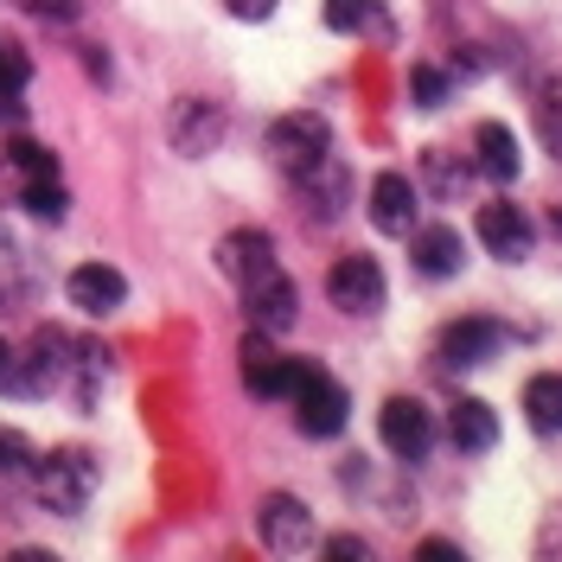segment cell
Wrapping results in <instances>:
<instances>
[{"instance_id": "33", "label": "cell", "mask_w": 562, "mask_h": 562, "mask_svg": "<svg viewBox=\"0 0 562 562\" xmlns=\"http://www.w3.org/2000/svg\"><path fill=\"white\" fill-rule=\"evenodd\" d=\"M416 557H422V562H460V550H454V543H435V537H428Z\"/></svg>"}, {"instance_id": "11", "label": "cell", "mask_w": 562, "mask_h": 562, "mask_svg": "<svg viewBox=\"0 0 562 562\" xmlns=\"http://www.w3.org/2000/svg\"><path fill=\"white\" fill-rule=\"evenodd\" d=\"M378 435H384V448L403 467H422L428 448H435V416L422 409L416 396H390L384 409H378Z\"/></svg>"}, {"instance_id": "32", "label": "cell", "mask_w": 562, "mask_h": 562, "mask_svg": "<svg viewBox=\"0 0 562 562\" xmlns=\"http://www.w3.org/2000/svg\"><path fill=\"white\" fill-rule=\"evenodd\" d=\"M224 7H231V20H249V26L276 13V0H224Z\"/></svg>"}, {"instance_id": "3", "label": "cell", "mask_w": 562, "mask_h": 562, "mask_svg": "<svg viewBox=\"0 0 562 562\" xmlns=\"http://www.w3.org/2000/svg\"><path fill=\"white\" fill-rule=\"evenodd\" d=\"M262 147H269V160H276L281 173L294 179V173H307L319 154H333V128H326V115H314V109H288V115L269 122Z\"/></svg>"}, {"instance_id": "30", "label": "cell", "mask_w": 562, "mask_h": 562, "mask_svg": "<svg viewBox=\"0 0 562 562\" xmlns=\"http://www.w3.org/2000/svg\"><path fill=\"white\" fill-rule=\"evenodd\" d=\"M33 20H52V26H70L77 20V0H20Z\"/></svg>"}, {"instance_id": "18", "label": "cell", "mask_w": 562, "mask_h": 562, "mask_svg": "<svg viewBox=\"0 0 562 562\" xmlns=\"http://www.w3.org/2000/svg\"><path fill=\"white\" fill-rule=\"evenodd\" d=\"M217 269L237 281H256L262 269H276V244H269V231H231V237H217Z\"/></svg>"}, {"instance_id": "24", "label": "cell", "mask_w": 562, "mask_h": 562, "mask_svg": "<svg viewBox=\"0 0 562 562\" xmlns=\"http://www.w3.org/2000/svg\"><path fill=\"white\" fill-rule=\"evenodd\" d=\"M20 205L33 211L38 224H65V211H70V192H65V179H52V186H26V192H13Z\"/></svg>"}, {"instance_id": "15", "label": "cell", "mask_w": 562, "mask_h": 562, "mask_svg": "<svg viewBox=\"0 0 562 562\" xmlns=\"http://www.w3.org/2000/svg\"><path fill=\"white\" fill-rule=\"evenodd\" d=\"M409 262H416L422 281H454L467 269V244H460L454 224H428V231H409Z\"/></svg>"}, {"instance_id": "16", "label": "cell", "mask_w": 562, "mask_h": 562, "mask_svg": "<svg viewBox=\"0 0 562 562\" xmlns=\"http://www.w3.org/2000/svg\"><path fill=\"white\" fill-rule=\"evenodd\" d=\"M371 224L384 237H409L416 231V179H403V173L371 179Z\"/></svg>"}, {"instance_id": "4", "label": "cell", "mask_w": 562, "mask_h": 562, "mask_svg": "<svg viewBox=\"0 0 562 562\" xmlns=\"http://www.w3.org/2000/svg\"><path fill=\"white\" fill-rule=\"evenodd\" d=\"M326 301H333L346 319L384 314V301H390L384 262H378V256H339V262L326 269Z\"/></svg>"}, {"instance_id": "9", "label": "cell", "mask_w": 562, "mask_h": 562, "mask_svg": "<svg viewBox=\"0 0 562 562\" xmlns=\"http://www.w3.org/2000/svg\"><path fill=\"white\" fill-rule=\"evenodd\" d=\"M244 390L256 396V403H281L288 390H294V378H301V358H281L276 339L262 333V326H249V339H244Z\"/></svg>"}, {"instance_id": "23", "label": "cell", "mask_w": 562, "mask_h": 562, "mask_svg": "<svg viewBox=\"0 0 562 562\" xmlns=\"http://www.w3.org/2000/svg\"><path fill=\"white\" fill-rule=\"evenodd\" d=\"M409 97H416V109H448V103H454V70L416 65V70H409Z\"/></svg>"}, {"instance_id": "10", "label": "cell", "mask_w": 562, "mask_h": 562, "mask_svg": "<svg viewBox=\"0 0 562 562\" xmlns=\"http://www.w3.org/2000/svg\"><path fill=\"white\" fill-rule=\"evenodd\" d=\"M294 199L307 211V224H339L346 217V199H351V173L339 154H319L307 173H294Z\"/></svg>"}, {"instance_id": "34", "label": "cell", "mask_w": 562, "mask_h": 562, "mask_svg": "<svg viewBox=\"0 0 562 562\" xmlns=\"http://www.w3.org/2000/svg\"><path fill=\"white\" fill-rule=\"evenodd\" d=\"M20 115H26V109H20V97H13V90H0V122H20Z\"/></svg>"}, {"instance_id": "12", "label": "cell", "mask_w": 562, "mask_h": 562, "mask_svg": "<svg viewBox=\"0 0 562 562\" xmlns=\"http://www.w3.org/2000/svg\"><path fill=\"white\" fill-rule=\"evenodd\" d=\"M237 294H244L249 326H262V333H288V326L301 319V294H294V281L281 276V262L276 269H262L256 281H244Z\"/></svg>"}, {"instance_id": "13", "label": "cell", "mask_w": 562, "mask_h": 562, "mask_svg": "<svg viewBox=\"0 0 562 562\" xmlns=\"http://www.w3.org/2000/svg\"><path fill=\"white\" fill-rule=\"evenodd\" d=\"M70 371H77V339L58 333V326H38L33 346H26V384H33V396L70 390Z\"/></svg>"}, {"instance_id": "5", "label": "cell", "mask_w": 562, "mask_h": 562, "mask_svg": "<svg viewBox=\"0 0 562 562\" xmlns=\"http://www.w3.org/2000/svg\"><path fill=\"white\" fill-rule=\"evenodd\" d=\"M224 135H231V115H224V103H211V97H179V103L167 109V147H173L179 160L217 154Z\"/></svg>"}, {"instance_id": "31", "label": "cell", "mask_w": 562, "mask_h": 562, "mask_svg": "<svg viewBox=\"0 0 562 562\" xmlns=\"http://www.w3.org/2000/svg\"><path fill=\"white\" fill-rule=\"evenodd\" d=\"M326 557H339V562H371V543H364V537H333V543H326Z\"/></svg>"}, {"instance_id": "25", "label": "cell", "mask_w": 562, "mask_h": 562, "mask_svg": "<svg viewBox=\"0 0 562 562\" xmlns=\"http://www.w3.org/2000/svg\"><path fill=\"white\" fill-rule=\"evenodd\" d=\"M537 135H543V147L562 160V70L543 83V97H537Z\"/></svg>"}, {"instance_id": "7", "label": "cell", "mask_w": 562, "mask_h": 562, "mask_svg": "<svg viewBox=\"0 0 562 562\" xmlns=\"http://www.w3.org/2000/svg\"><path fill=\"white\" fill-rule=\"evenodd\" d=\"M473 231H480L486 256H498V262H525L530 249H537V224H530V211L512 205V199H486V205L473 211Z\"/></svg>"}, {"instance_id": "8", "label": "cell", "mask_w": 562, "mask_h": 562, "mask_svg": "<svg viewBox=\"0 0 562 562\" xmlns=\"http://www.w3.org/2000/svg\"><path fill=\"white\" fill-rule=\"evenodd\" d=\"M256 537H262V550H276V557H301V550H314V512H307L294 492H269V498L256 505Z\"/></svg>"}, {"instance_id": "29", "label": "cell", "mask_w": 562, "mask_h": 562, "mask_svg": "<svg viewBox=\"0 0 562 562\" xmlns=\"http://www.w3.org/2000/svg\"><path fill=\"white\" fill-rule=\"evenodd\" d=\"M26 77H33V58H26L20 45H7V38H0V90H13V97H20V90H26Z\"/></svg>"}, {"instance_id": "22", "label": "cell", "mask_w": 562, "mask_h": 562, "mask_svg": "<svg viewBox=\"0 0 562 562\" xmlns=\"http://www.w3.org/2000/svg\"><path fill=\"white\" fill-rule=\"evenodd\" d=\"M525 422L537 435H562V378L557 371H537L525 384Z\"/></svg>"}, {"instance_id": "19", "label": "cell", "mask_w": 562, "mask_h": 562, "mask_svg": "<svg viewBox=\"0 0 562 562\" xmlns=\"http://www.w3.org/2000/svg\"><path fill=\"white\" fill-rule=\"evenodd\" d=\"M467 186H473V167H467L460 154H448V147H428V154H422V192H428L435 205H460Z\"/></svg>"}, {"instance_id": "20", "label": "cell", "mask_w": 562, "mask_h": 562, "mask_svg": "<svg viewBox=\"0 0 562 562\" xmlns=\"http://www.w3.org/2000/svg\"><path fill=\"white\" fill-rule=\"evenodd\" d=\"M448 435H454L460 454H486V448H498V416L480 396H460L454 409H448Z\"/></svg>"}, {"instance_id": "27", "label": "cell", "mask_w": 562, "mask_h": 562, "mask_svg": "<svg viewBox=\"0 0 562 562\" xmlns=\"http://www.w3.org/2000/svg\"><path fill=\"white\" fill-rule=\"evenodd\" d=\"M33 441L20 435V428H0V480H26L33 473Z\"/></svg>"}, {"instance_id": "6", "label": "cell", "mask_w": 562, "mask_h": 562, "mask_svg": "<svg viewBox=\"0 0 562 562\" xmlns=\"http://www.w3.org/2000/svg\"><path fill=\"white\" fill-rule=\"evenodd\" d=\"M505 351V326L486 314H467V319H448L441 326V339H435V358H441V371H480Z\"/></svg>"}, {"instance_id": "17", "label": "cell", "mask_w": 562, "mask_h": 562, "mask_svg": "<svg viewBox=\"0 0 562 562\" xmlns=\"http://www.w3.org/2000/svg\"><path fill=\"white\" fill-rule=\"evenodd\" d=\"M473 167L492 179V186H512V179L525 173V154H518V135L505 128V122H480L473 128Z\"/></svg>"}, {"instance_id": "21", "label": "cell", "mask_w": 562, "mask_h": 562, "mask_svg": "<svg viewBox=\"0 0 562 562\" xmlns=\"http://www.w3.org/2000/svg\"><path fill=\"white\" fill-rule=\"evenodd\" d=\"M7 173H13V192H26V186H52L58 179V154H45L38 140H26V135H13L7 140Z\"/></svg>"}, {"instance_id": "28", "label": "cell", "mask_w": 562, "mask_h": 562, "mask_svg": "<svg viewBox=\"0 0 562 562\" xmlns=\"http://www.w3.org/2000/svg\"><path fill=\"white\" fill-rule=\"evenodd\" d=\"M0 396H33V384H26V351L13 346L7 333H0Z\"/></svg>"}, {"instance_id": "1", "label": "cell", "mask_w": 562, "mask_h": 562, "mask_svg": "<svg viewBox=\"0 0 562 562\" xmlns=\"http://www.w3.org/2000/svg\"><path fill=\"white\" fill-rule=\"evenodd\" d=\"M33 498L45 505V512H58V518H77L90 498H97V486H103V460L90 454V448H52V454L33 460Z\"/></svg>"}, {"instance_id": "14", "label": "cell", "mask_w": 562, "mask_h": 562, "mask_svg": "<svg viewBox=\"0 0 562 562\" xmlns=\"http://www.w3.org/2000/svg\"><path fill=\"white\" fill-rule=\"evenodd\" d=\"M65 294H70V307H83L90 319H109L122 301H128V276L109 269V262H77V269L65 276Z\"/></svg>"}, {"instance_id": "26", "label": "cell", "mask_w": 562, "mask_h": 562, "mask_svg": "<svg viewBox=\"0 0 562 562\" xmlns=\"http://www.w3.org/2000/svg\"><path fill=\"white\" fill-rule=\"evenodd\" d=\"M326 26L333 33H364V26H384L378 0H326Z\"/></svg>"}, {"instance_id": "2", "label": "cell", "mask_w": 562, "mask_h": 562, "mask_svg": "<svg viewBox=\"0 0 562 562\" xmlns=\"http://www.w3.org/2000/svg\"><path fill=\"white\" fill-rule=\"evenodd\" d=\"M288 403H294V428L314 435V441H333V435L346 428V416H351L346 384H339L333 371L307 364V358H301V378H294V390H288Z\"/></svg>"}]
</instances>
